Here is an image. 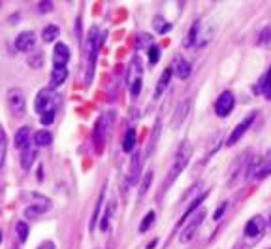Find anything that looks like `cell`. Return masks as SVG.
Returning a JSON list of instances; mask_svg holds the SVG:
<instances>
[{"instance_id": "obj_27", "label": "cell", "mask_w": 271, "mask_h": 249, "mask_svg": "<svg viewBox=\"0 0 271 249\" xmlns=\"http://www.w3.org/2000/svg\"><path fill=\"white\" fill-rule=\"evenodd\" d=\"M153 29H155V32H159V34H168L169 30H171V23H168L164 17L157 15L153 19Z\"/></svg>"}, {"instance_id": "obj_35", "label": "cell", "mask_w": 271, "mask_h": 249, "mask_svg": "<svg viewBox=\"0 0 271 249\" xmlns=\"http://www.w3.org/2000/svg\"><path fill=\"white\" fill-rule=\"evenodd\" d=\"M6 151H8V138H6V132H2V138H0V166L6 164Z\"/></svg>"}, {"instance_id": "obj_2", "label": "cell", "mask_w": 271, "mask_h": 249, "mask_svg": "<svg viewBox=\"0 0 271 249\" xmlns=\"http://www.w3.org/2000/svg\"><path fill=\"white\" fill-rule=\"evenodd\" d=\"M190 157H192V144H190L188 140H185V142H181L177 153H175V159H173V164H171V170H169V176H168V180H166V189H168L169 185L181 176V172L187 168Z\"/></svg>"}, {"instance_id": "obj_21", "label": "cell", "mask_w": 271, "mask_h": 249, "mask_svg": "<svg viewBox=\"0 0 271 249\" xmlns=\"http://www.w3.org/2000/svg\"><path fill=\"white\" fill-rule=\"evenodd\" d=\"M15 147H19L21 151L30 147V128L28 126H23L15 132Z\"/></svg>"}, {"instance_id": "obj_13", "label": "cell", "mask_w": 271, "mask_h": 249, "mask_svg": "<svg viewBox=\"0 0 271 249\" xmlns=\"http://www.w3.org/2000/svg\"><path fill=\"white\" fill-rule=\"evenodd\" d=\"M235 106V96L230 93V91H226L222 95L217 98L215 102V114L218 117H226V115L232 114V110H234Z\"/></svg>"}, {"instance_id": "obj_24", "label": "cell", "mask_w": 271, "mask_h": 249, "mask_svg": "<svg viewBox=\"0 0 271 249\" xmlns=\"http://www.w3.org/2000/svg\"><path fill=\"white\" fill-rule=\"evenodd\" d=\"M136 138H138L136 128H128L126 134H124V140H122V149H124V153H132V151H134V147H136Z\"/></svg>"}, {"instance_id": "obj_31", "label": "cell", "mask_w": 271, "mask_h": 249, "mask_svg": "<svg viewBox=\"0 0 271 249\" xmlns=\"http://www.w3.org/2000/svg\"><path fill=\"white\" fill-rule=\"evenodd\" d=\"M138 176H140V155L136 153L134 161H132L130 176H128V182H130V185H136V182H138Z\"/></svg>"}, {"instance_id": "obj_39", "label": "cell", "mask_w": 271, "mask_h": 249, "mask_svg": "<svg viewBox=\"0 0 271 249\" xmlns=\"http://www.w3.org/2000/svg\"><path fill=\"white\" fill-rule=\"evenodd\" d=\"M28 66H32V68H42V53H36L34 57H30L28 59Z\"/></svg>"}, {"instance_id": "obj_37", "label": "cell", "mask_w": 271, "mask_h": 249, "mask_svg": "<svg viewBox=\"0 0 271 249\" xmlns=\"http://www.w3.org/2000/svg\"><path fill=\"white\" fill-rule=\"evenodd\" d=\"M262 91H264V96H266L268 100H271V68L268 70V74H266V77H264V81H262Z\"/></svg>"}, {"instance_id": "obj_23", "label": "cell", "mask_w": 271, "mask_h": 249, "mask_svg": "<svg viewBox=\"0 0 271 249\" xmlns=\"http://www.w3.org/2000/svg\"><path fill=\"white\" fill-rule=\"evenodd\" d=\"M104 198H106V187L102 189L100 196H98V200H96V208H94L93 219H91V223H89V229H91V230H94V227H96V225H98V221H100V213H104V211H102Z\"/></svg>"}, {"instance_id": "obj_25", "label": "cell", "mask_w": 271, "mask_h": 249, "mask_svg": "<svg viewBox=\"0 0 271 249\" xmlns=\"http://www.w3.org/2000/svg\"><path fill=\"white\" fill-rule=\"evenodd\" d=\"M113 215H115V200H111L108 204V208L104 210V217L100 221V230L106 232V230H109V223H111Z\"/></svg>"}, {"instance_id": "obj_38", "label": "cell", "mask_w": 271, "mask_h": 249, "mask_svg": "<svg viewBox=\"0 0 271 249\" xmlns=\"http://www.w3.org/2000/svg\"><path fill=\"white\" fill-rule=\"evenodd\" d=\"M159 57H160V49L157 46H151L149 48V62L151 64H157L159 62Z\"/></svg>"}, {"instance_id": "obj_18", "label": "cell", "mask_w": 271, "mask_h": 249, "mask_svg": "<svg viewBox=\"0 0 271 249\" xmlns=\"http://www.w3.org/2000/svg\"><path fill=\"white\" fill-rule=\"evenodd\" d=\"M171 76H173V68H166L159 77V83H157V89H155V98H160V96L166 93L169 81H171Z\"/></svg>"}, {"instance_id": "obj_10", "label": "cell", "mask_w": 271, "mask_h": 249, "mask_svg": "<svg viewBox=\"0 0 271 249\" xmlns=\"http://www.w3.org/2000/svg\"><path fill=\"white\" fill-rule=\"evenodd\" d=\"M266 229H268L266 219H264L262 215H254L245 225V240L247 242H258L264 236Z\"/></svg>"}, {"instance_id": "obj_44", "label": "cell", "mask_w": 271, "mask_h": 249, "mask_svg": "<svg viewBox=\"0 0 271 249\" xmlns=\"http://www.w3.org/2000/svg\"><path fill=\"white\" fill-rule=\"evenodd\" d=\"M270 227H271V215H270Z\"/></svg>"}, {"instance_id": "obj_19", "label": "cell", "mask_w": 271, "mask_h": 249, "mask_svg": "<svg viewBox=\"0 0 271 249\" xmlns=\"http://www.w3.org/2000/svg\"><path fill=\"white\" fill-rule=\"evenodd\" d=\"M66 77H68V70L66 68H53L51 79H49V89H53V91L58 89L66 81Z\"/></svg>"}, {"instance_id": "obj_5", "label": "cell", "mask_w": 271, "mask_h": 249, "mask_svg": "<svg viewBox=\"0 0 271 249\" xmlns=\"http://www.w3.org/2000/svg\"><path fill=\"white\" fill-rule=\"evenodd\" d=\"M113 119H115V114H113V112H108L106 115L98 117V121L94 124V147H96L98 153L104 149V144H106L108 136L111 132Z\"/></svg>"}, {"instance_id": "obj_6", "label": "cell", "mask_w": 271, "mask_h": 249, "mask_svg": "<svg viewBox=\"0 0 271 249\" xmlns=\"http://www.w3.org/2000/svg\"><path fill=\"white\" fill-rule=\"evenodd\" d=\"M211 40H213V27L204 25L202 21H196V23L192 25L190 32H188L187 46H194V48H206Z\"/></svg>"}, {"instance_id": "obj_36", "label": "cell", "mask_w": 271, "mask_h": 249, "mask_svg": "<svg viewBox=\"0 0 271 249\" xmlns=\"http://www.w3.org/2000/svg\"><path fill=\"white\" fill-rule=\"evenodd\" d=\"M220 132H218V134L215 136V138H213V145L209 144V147H207V151H206V161L207 159H209V157H213V155L217 153V149H218V147H220V144H222V140H220Z\"/></svg>"}, {"instance_id": "obj_41", "label": "cell", "mask_w": 271, "mask_h": 249, "mask_svg": "<svg viewBox=\"0 0 271 249\" xmlns=\"http://www.w3.org/2000/svg\"><path fill=\"white\" fill-rule=\"evenodd\" d=\"M36 249H55V244H53L51 240H46V242H42Z\"/></svg>"}, {"instance_id": "obj_26", "label": "cell", "mask_w": 271, "mask_h": 249, "mask_svg": "<svg viewBox=\"0 0 271 249\" xmlns=\"http://www.w3.org/2000/svg\"><path fill=\"white\" fill-rule=\"evenodd\" d=\"M34 161H36V149L34 147L23 149V153H21V166H23V170H30V166H32Z\"/></svg>"}, {"instance_id": "obj_16", "label": "cell", "mask_w": 271, "mask_h": 249, "mask_svg": "<svg viewBox=\"0 0 271 249\" xmlns=\"http://www.w3.org/2000/svg\"><path fill=\"white\" fill-rule=\"evenodd\" d=\"M190 106H192V100H190V98L183 100V102L177 106L175 114H173V117H171V126H173V128H179L181 124L185 123V119H187L188 112H190Z\"/></svg>"}, {"instance_id": "obj_33", "label": "cell", "mask_w": 271, "mask_h": 249, "mask_svg": "<svg viewBox=\"0 0 271 249\" xmlns=\"http://www.w3.org/2000/svg\"><path fill=\"white\" fill-rule=\"evenodd\" d=\"M155 219H157V213H155V211H147V213H145L143 221L140 223V232H141V234L149 230V227L153 225V223H155Z\"/></svg>"}, {"instance_id": "obj_28", "label": "cell", "mask_w": 271, "mask_h": 249, "mask_svg": "<svg viewBox=\"0 0 271 249\" xmlns=\"http://www.w3.org/2000/svg\"><path fill=\"white\" fill-rule=\"evenodd\" d=\"M58 34H60V29L56 25H47L44 32H42V38H44L46 44H51V42H55L58 38Z\"/></svg>"}, {"instance_id": "obj_30", "label": "cell", "mask_w": 271, "mask_h": 249, "mask_svg": "<svg viewBox=\"0 0 271 249\" xmlns=\"http://www.w3.org/2000/svg\"><path fill=\"white\" fill-rule=\"evenodd\" d=\"M153 178H155V172H153V170H147L145 176H143V180H141V185H140V198H143V196L147 194L151 183H153Z\"/></svg>"}, {"instance_id": "obj_43", "label": "cell", "mask_w": 271, "mask_h": 249, "mask_svg": "<svg viewBox=\"0 0 271 249\" xmlns=\"http://www.w3.org/2000/svg\"><path fill=\"white\" fill-rule=\"evenodd\" d=\"M264 42H266V46H268V49H271V30H268V34H266V38H264Z\"/></svg>"}, {"instance_id": "obj_8", "label": "cell", "mask_w": 271, "mask_h": 249, "mask_svg": "<svg viewBox=\"0 0 271 249\" xmlns=\"http://www.w3.org/2000/svg\"><path fill=\"white\" fill-rule=\"evenodd\" d=\"M253 163V155L251 151H245L243 155H239L235 159L232 166H230V172H228V187H235L237 183L241 182V174L249 172V166Z\"/></svg>"}, {"instance_id": "obj_32", "label": "cell", "mask_w": 271, "mask_h": 249, "mask_svg": "<svg viewBox=\"0 0 271 249\" xmlns=\"http://www.w3.org/2000/svg\"><path fill=\"white\" fill-rule=\"evenodd\" d=\"M153 46V36L147 34V32H140L136 36V49H141V48H151Z\"/></svg>"}, {"instance_id": "obj_22", "label": "cell", "mask_w": 271, "mask_h": 249, "mask_svg": "<svg viewBox=\"0 0 271 249\" xmlns=\"http://www.w3.org/2000/svg\"><path fill=\"white\" fill-rule=\"evenodd\" d=\"M173 72L177 74L179 79H188V77H190V72H192V68H190V64H188L185 59H177L175 64H173Z\"/></svg>"}, {"instance_id": "obj_29", "label": "cell", "mask_w": 271, "mask_h": 249, "mask_svg": "<svg viewBox=\"0 0 271 249\" xmlns=\"http://www.w3.org/2000/svg\"><path fill=\"white\" fill-rule=\"evenodd\" d=\"M32 140H34V144H36L38 147H44V145H49L53 142V136H51V132H47V130H40V132L34 134Z\"/></svg>"}, {"instance_id": "obj_17", "label": "cell", "mask_w": 271, "mask_h": 249, "mask_svg": "<svg viewBox=\"0 0 271 249\" xmlns=\"http://www.w3.org/2000/svg\"><path fill=\"white\" fill-rule=\"evenodd\" d=\"M49 208H51V202L49 200H42L40 204H30V206L25 208V217L27 219H40Z\"/></svg>"}, {"instance_id": "obj_3", "label": "cell", "mask_w": 271, "mask_h": 249, "mask_svg": "<svg viewBox=\"0 0 271 249\" xmlns=\"http://www.w3.org/2000/svg\"><path fill=\"white\" fill-rule=\"evenodd\" d=\"M271 174V149H268V153L264 157H256L253 159V163L249 166V172L245 176L247 182H260L264 178H268Z\"/></svg>"}, {"instance_id": "obj_1", "label": "cell", "mask_w": 271, "mask_h": 249, "mask_svg": "<svg viewBox=\"0 0 271 249\" xmlns=\"http://www.w3.org/2000/svg\"><path fill=\"white\" fill-rule=\"evenodd\" d=\"M104 44V32H100L98 27H93L87 38V70H85V83L89 85L93 81L94 76V64H96V57L98 51Z\"/></svg>"}, {"instance_id": "obj_42", "label": "cell", "mask_w": 271, "mask_h": 249, "mask_svg": "<svg viewBox=\"0 0 271 249\" xmlns=\"http://www.w3.org/2000/svg\"><path fill=\"white\" fill-rule=\"evenodd\" d=\"M224 210H226V204H222L218 210H217V213H215V219H220L222 217V213H224Z\"/></svg>"}, {"instance_id": "obj_9", "label": "cell", "mask_w": 271, "mask_h": 249, "mask_svg": "<svg viewBox=\"0 0 271 249\" xmlns=\"http://www.w3.org/2000/svg\"><path fill=\"white\" fill-rule=\"evenodd\" d=\"M206 215H207L206 208H200V210H198L196 213L190 217V221H188L187 225L181 229V232H179V242H181V244H188L190 240L196 236L198 229H200V225L204 223Z\"/></svg>"}, {"instance_id": "obj_4", "label": "cell", "mask_w": 271, "mask_h": 249, "mask_svg": "<svg viewBox=\"0 0 271 249\" xmlns=\"http://www.w3.org/2000/svg\"><path fill=\"white\" fill-rule=\"evenodd\" d=\"M60 104V96L56 95L53 89H42L36 95V100H34V110H36L40 115L51 114V112H56V108Z\"/></svg>"}, {"instance_id": "obj_15", "label": "cell", "mask_w": 271, "mask_h": 249, "mask_svg": "<svg viewBox=\"0 0 271 249\" xmlns=\"http://www.w3.org/2000/svg\"><path fill=\"white\" fill-rule=\"evenodd\" d=\"M70 61V49L66 44H56L53 49V68H66Z\"/></svg>"}, {"instance_id": "obj_7", "label": "cell", "mask_w": 271, "mask_h": 249, "mask_svg": "<svg viewBox=\"0 0 271 249\" xmlns=\"http://www.w3.org/2000/svg\"><path fill=\"white\" fill-rule=\"evenodd\" d=\"M126 83L130 87V95L132 98L140 95L141 91V83H143V64H141L140 57H134L128 64V70H126Z\"/></svg>"}, {"instance_id": "obj_14", "label": "cell", "mask_w": 271, "mask_h": 249, "mask_svg": "<svg viewBox=\"0 0 271 249\" xmlns=\"http://www.w3.org/2000/svg\"><path fill=\"white\" fill-rule=\"evenodd\" d=\"M15 48H17V51H32L36 48V34L32 30L21 32L15 38Z\"/></svg>"}, {"instance_id": "obj_11", "label": "cell", "mask_w": 271, "mask_h": 249, "mask_svg": "<svg viewBox=\"0 0 271 249\" xmlns=\"http://www.w3.org/2000/svg\"><path fill=\"white\" fill-rule=\"evenodd\" d=\"M6 100H8L11 114L15 117H23L27 114V98H25L21 89H9L8 95H6Z\"/></svg>"}, {"instance_id": "obj_12", "label": "cell", "mask_w": 271, "mask_h": 249, "mask_svg": "<svg viewBox=\"0 0 271 249\" xmlns=\"http://www.w3.org/2000/svg\"><path fill=\"white\" fill-rule=\"evenodd\" d=\"M254 119H256V112H251V114L247 115L243 121H241V123H239L234 128V132H232V134H230V138L226 140V145H228V147H232V145L237 144V142H239V140H241V138L245 136V132L251 128V124L254 123Z\"/></svg>"}, {"instance_id": "obj_40", "label": "cell", "mask_w": 271, "mask_h": 249, "mask_svg": "<svg viewBox=\"0 0 271 249\" xmlns=\"http://www.w3.org/2000/svg\"><path fill=\"white\" fill-rule=\"evenodd\" d=\"M55 115H56V112H51V114L42 115V124H44V126H49V124H53V121H55Z\"/></svg>"}, {"instance_id": "obj_20", "label": "cell", "mask_w": 271, "mask_h": 249, "mask_svg": "<svg viewBox=\"0 0 271 249\" xmlns=\"http://www.w3.org/2000/svg\"><path fill=\"white\" fill-rule=\"evenodd\" d=\"M160 130H162V119L157 117V123H155V126H153V134H151V140H149V144H147V149H145V155H147V157L153 155L155 147H157V144H159Z\"/></svg>"}, {"instance_id": "obj_34", "label": "cell", "mask_w": 271, "mask_h": 249, "mask_svg": "<svg viewBox=\"0 0 271 249\" xmlns=\"http://www.w3.org/2000/svg\"><path fill=\"white\" fill-rule=\"evenodd\" d=\"M15 230H17L19 242H21V244H25L27 238H28V225L25 223V221H19V223H15Z\"/></svg>"}]
</instances>
